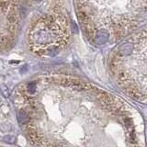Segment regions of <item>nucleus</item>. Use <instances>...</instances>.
Here are the masks:
<instances>
[{
  "instance_id": "obj_1",
  "label": "nucleus",
  "mask_w": 147,
  "mask_h": 147,
  "mask_svg": "<svg viewBox=\"0 0 147 147\" xmlns=\"http://www.w3.org/2000/svg\"><path fill=\"white\" fill-rule=\"evenodd\" d=\"M95 40L96 42L99 45L105 44L109 40V32L106 30H98L96 33Z\"/></svg>"
},
{
  "instance_id": "obj_5",
  "label": "nucleus",
  "mask_w": 147,
  "mask_h": 147,
  "mask_svg": "<svg viewBox=\"0 0 147 147\" xmlns=\"http://www.w3.org/2000/svg\"><path fill=\"white\" fill-rule=\"evenodd\" d=\"M28 90H29L30 94H33L36 91V84L35 83H30V84L28 86Z\"/></svg>"
},
{
  "instance_id": "obj_2",
  "label": "nucleus",
  "mask_w": 147,
  "mask_h": 147,
  "mask_svg": "<svg viewBox=\"0 0 147 147\" xmlns=\"http://www.w3.org/2000/svg\"><path fill=\"white\" fill-rule=\"evenodd\" d=\"M131 51H132V45L129 42L124 43L119 47V53L123 55H127L129 53H131Z\"/></svg>"
},
{
  "instance_id": "obj_3",
  "label": "nucleus",
  "mask_w": 147,
  "mask_h": 147,
  "mask_svg": "<svg viewBox=\"0 0 147 147\" xmlns=\"http://www.w3.org/2000/svg\"><path fill=\"white\" fill-rule=\"evenodd\" d=\"M18 121H20V123H25L28 119H29V116L26 113L25 110H20V113H18Z\"/></svg>"
},
{
  "instance_id": "obj_4",
  "label": "nucleus",
  "mask_w": 147,
  "mask_h": 147,
  "mask_svg": "<svg viewBox=\"0 0 147 147\" xmlns=\"http://www.w3.org/2000/svg\"><path fill=\"white\" fill-rule=\"evenodd\" d=\"M4 142H7V144H14L16 142V138L14 136H10V135H6L3 138Z\"/></svg>"
}]
</instances>
